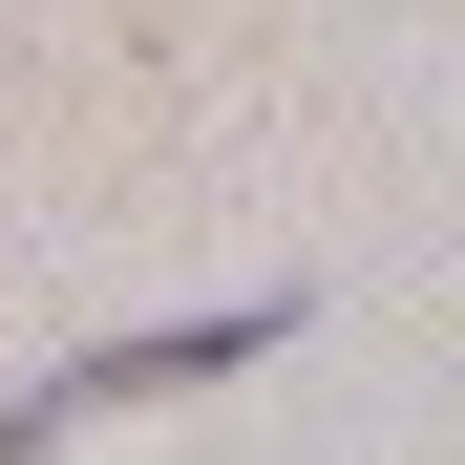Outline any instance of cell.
Here are the masks:
<instances>
[{
	"label": "cell",
	"mask_w": 465,
	"mask_h": 465,
	"mask_svg": "<svg viewBox=\"0 0 465 465\" xmlns=\"http://www.w3.org/2000/svg\"><path fill=\"white\" fill-rule=\"evenodd\" d=\"M275 339H296V296H212V318H148V339H85L64 381H22V402H0V465H64L85 423H127V402H191V381L275 360Z\"/></svg>",
	"instance_id": "obj_1"
}]
</instances>
